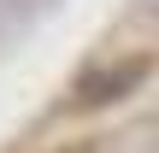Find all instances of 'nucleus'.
Returning <instances> with one entry per match:
<instances>
[{
    "label": "nucleus",
    "instance_id": "f257e3e1",
    "mask_svg": "<svg viewBox=\"0 0 159 153\" xmlns=\"http://www.w3.org/2000/svg\"><path fill=\"white\" fill-rule=\"evenodd\" d=\"M142 83H148V59H118V65H94V71H83L71 94H77L83 112H100V106L130 100Z\"/></svg>",
    "mask_w": 159,
    "mask_h": 153
},
{
    "label": "nucleus",
    "instance_id": "f03ea898",
    "mask_svg": "<svg viewBox=\"0 0 159 153\" xmlns=\"http://www.w3.org/2000/svg\"><path fill=\"white\" fill-rule=\"evenodd\" d=\"M53 6H59V0H12V12H18V24H24V29H30V24H41Z\"/></svg>",
    "mask_w": 159,
    "mask_h": 153
},
{
    "label": "nucleus",
    "instance_id": "7ed1b4c3",
    "mask_svg": "<svg viewBox=\"0 0 159 153\" xmlns=\"http://www.w3.org/2000/svg\"><path fill=\"white\" fill-rule=\"evenodd\" d=\"M12 35H24V24L12 12V0H0V41H12Z\"/></svg>",
    "mask_w": 159,
    "mask_h": 153
},
{
    "label": "nucleus",
    "instance_id": "20e7f679",
    "mask_svg": "<svg viewBox=\"0 0 159 153\" xmlns=\"http://www.w3.org/2000/svg\"><path fill=\"white\" fill-rule=\"evenodd\" d=\"M142 12H159V0H142Z\"/></svg>",
    "mask_w": 159,
    "mask_h": 153
}]
</instances>
